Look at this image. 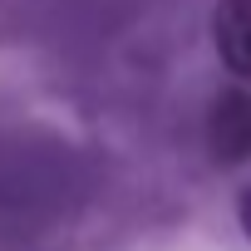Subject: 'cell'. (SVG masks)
Returning <instances> with one entry per match:
<instances>
[{
	"mask_svg": "<svg viewBox=\"0 0 251 251\" xmlns=\"http://www.w3.org/2000/svg\"><path fill=\"white\" fill-rule=\"evenodd\" d=\"M217 54L231 74L251 79V0H222L217 5Z\"/></svg>",
	"mask_w": 251,
	"mask_h": 251,
	"instance_id": "obj_1",
	"label": "cell"
},
{
	"mask_svg": "<svg viewBox=\"0 0 251 251\" xmlns=\"http://www.w3.org/2000/svg\"><path fill=\"white\" fill-rule=\"evenodd\" d=\"M241 226H246V236H251V192L241 197Z\"/></svg>",
	"mask_w": 251,
	"mask_h": 251,
	"instance_id": "obj_3",
	"label": "cell"
},
{
	"mask_svg": "<svg viewBox=\"0 0 251 251\" xmlns=\"http://www.w3.org/2000/svg\"><path fill=\"white\" fill-rule=\"evenodd\" d=\"M217 138L231 158H246L251 153V103L246 99H226L222 113H217Z\"/></svg>",
	"mask_w": 251,
	"mask_h": 251,
	"instance_id": "obj_2",
	"label": "cell"
}]
</instances>
